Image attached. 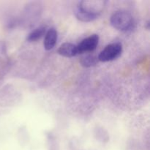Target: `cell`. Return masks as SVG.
I'll return each mask as SVG.
<instances>
[{"instance_id": "obj_1", "label": "cell", "mask_w": 150, "mask_h": 150, "mask_svg": "<svg viewBox=\"0 0 150 150\" xmlns=\"http://www.w3.org/2000/svg\"><path fill=\"white\" fill-rule=\"evenodd\" d=\"M105 1L100 0L81 1L75 10V15L79 21L91 22L98 18L105 7Z\"/></svg>"}, {"instance_id": "obj_2", "label": "cell", "mask_w": 150, "mask_h": 150, "mask_svg": "<svg viewBox=\"0 0 150 150\" xmlns=\"http://www.w3.org/2000/svg\"><path fill=\"white\" fill-rule=\"evenodd\" d=\"M111 26L121 32H129L134 28L135 22L133 16L128 12L119 10L115 12L110 18Z\"/></svg>"}, {"instance_id": "obj_3", "label": "cell", "mask_w": 150, "mask_h": 150, "mask_svg": "<svg viewBox=\"0 0 150 150\" xmlns=\"http://www.w3.org/2000/svg\"><path fill=\"white\" fill-rule=\"evenodd\" d=\"M122 52V45L120 42H114L106 45L103 50L100 51L98 57V59L100 62L113 61L118 58Z\"/></svg>"}, {"instance_id": "obj_4", "label": "cell", "mask_w": 150, "mask_h": 150, "mask_svg": "<svg viewBox=\"0 0 150 150\" xmlns=\"http://www.w3.org/2000/svg\"><path fill=\"white\" fill-rule=\"evenodd\" d=\"M99 36L98 35H95V34L82 40L81 42L79 45H76L78 54L94 51L99 43Z\"/></svg>"}, {"instance_id": "obj_5", "label": "cell", "mask_w": 150, "mask_h": 150, "mask_svg": "<svg viewBox=\"0 0 150 150\" xmlns=\"http://www.w3.org/2000/svg\"><path fill=\"white\" fill-rule=\"evenodd\" d=\"M58 38V33H57V29L54 28H51L46 32L45 35V39H44L43 45L44 48L47 51L51 50L55 46Z\"/></svg>"}, {"instance_id": "obj_6", "label": "cell", "mask_w": 150, "mask_h": 150, "mask_svg": "<svg viewBox=\"0 0 150 150\" xmlns=\"http://www.w3.org/2000/svg\"><path fill=\"white\" fill-rule=\"evenodd\" d=\"M59 55L64 57H73L78 55L77 46L70 42H64L62 45H60L57 51Z\"/></svg>"}, {"instance_id": "obj_7", "label": "cell", "mask_w": 150, "mask_h": 150, "mask_svg": "<svg viewBox=\"0 0 150 150\" xmlns=\"http://www.w3.org/2000/svg\"><path fill=\"white\" fill-rule=\"evenodd\" d=\"M45 33H46V28L44 26H41V27L37 28L35 30L31 32L26 39L29 42H34V41L40 39L43 35H45Z\"/></svg>"}, {"instance_id": "obj_8", "label": "cell", "mask_w": 150, "mask_h": 150, "mask_svg": "<svg viewBox=\"0 0 150 150\" xmlns=\"http://www.w3.org/2000/svg\"><path fill=\"white\" fill-rule=\"evenodd\" d=\"M98 57L92 54H86L81 58L80 63L82 66L85 67H89L95 65L98 63Z\"/></svg>"}]
</instances>
